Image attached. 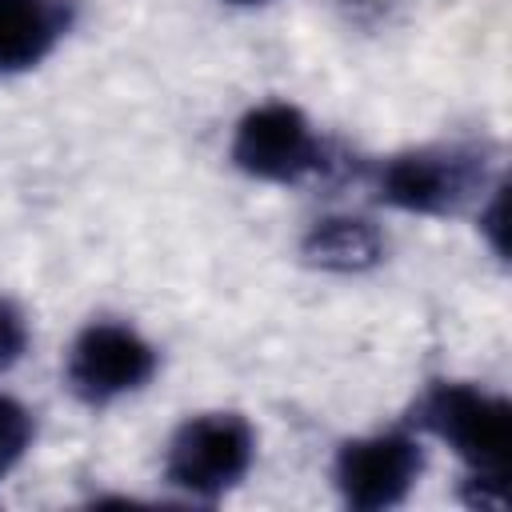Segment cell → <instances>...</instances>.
<instances>
[{
  "label": "cell",
  "mask_w": 512,
  "mask_h": 512,
  "mask_svg": "<svg viewBox=\"0 0 512 512\" xmlns=\"http://www.w3.org/2000/svg\"><path fill=\"white\" fill-rule=\"evenodd\" d=\"M256 460V432L240 412L188 416L164 452V480L192 500H220Z\"/></svg>",
  "instance_id": "1"
},
{
  "label": "cell",
  "mask_w": 512,
  "mask_h": 512,
  "mask_svg": "<svg viewBox=\"0 0 512 512\" xmlns=\"http://www.w3.org/2000/svg\"><path fill=\"white\" fill-rule=\"evenodd\" d=\"M416 424L444 440L472 472H504L512 452V404L480 384L440 380L416 404Z\"/></svg>",
  "instance_id": "2"
},
{
  "label": "cell",
  "mask_w": 512,
  "mask_h": 512,
  "mask_svg": "<svg viewBox=\"0 0 512 512\" xmlns=\"http://www.w3.org/2000/svg\"><path fill=\"white\" fill-rule=\"evenodd\" d=\"M232 164L264 184H296L328 168V148L296 104L268 100L240 116L232 132Z\"/></svg>",
  "instance_id": "3"
},
{
  "label": "cell",
  "mask_w": 512,
  "mask_h": 512,
  "mask_svg": "<svg viewBox=\"0 0 512 512\" xmlns=\"http://www.w3.org/2000/svg\"><path fill=\"white\" fill-rule=\"evenodd\" d=\"M484 188V152L476 148H416L380 164L376 192L384 204L416 216H448Z\"/></svg>",
  "instance_id": "4"
},
{
  "label": "cell",
  "mask_w": 512,
  "mask_h": 512,
  "mask_svg": "<svg viewBox=\"0 0 512 512\" xmlns=\"http://www.w3.org/2000/svg\"><path fill=\"white\" fill-rule=\"evenodd\" d=\"M152 376H156V348L136 328L116 320L88 324L72 340L64 360L68 392L88 408H104L120 396H132Z\"/></svg>",
  "instance_id": "5"
},
{
  "label": "cell",
  "mask_w": 512,
  "mask_h": 512,
  "mask_svg": "<svg viewBox=\"0 0 512 512\" xmlns=\"http://www.w3.org/2000/svg\"><path fill=\"white\" fill-rule=\"evenodd\" d=\"M420 472H424V448L404 428L344 440L332 464L336 492L356 512H384L404 504Z\"/></svg>",
  "instance_id": "6"
},
{
  "label": "cell",
  "mask_w": 512,
  "mask_h": 512,
  "mask_svg": "<svg viewBox=\"0 0 512 512\" xmlns=\"http://www.w3.org/2000/svg\"><path fill=\"white\" fill-rule=\"evenodd\" d=\"M68 24V0H0V76H16L48 60Z\"/></svg>",
  "instance_id": "7"
},
{
  "label": "cell",
  "mask_w": 512,
  "mask_h": 512,
  "mask_svg": "<svg viewBox=\"0 0 512 512\" xmlns=\"http://www.w3.org/2000/svg\"><path fill=\"white\" fill-rule=\"evenodd\" d=\"M300 252L308 264H316L324 272H364V268L380 264L384 240H380L376 224H368L360 216H324L304 232Z\"/></svg>",
  "instance_id": "8"
},
{
  "label": "cell",
  "mask_w": 512,
  "mask_h": 512,
  "mask_svg": "<svg viewBox=\"0 0 512 512\" xmlns=\"http://www.w3.org/2000/svg\"><path fill=\"white\" fill-rule=\"evenodd\" d=\"M32 436H36L32 412L20 400L0 392V480L24 460V452L32 448Z\"/></svg>",
  "instance_id": "9"
},
{
  "label": "cell",
  "mask_w": 512,
  "mask_h": 512,
  "mask_svg": "<svg viewBox=\"0 0 512 512\" xmlns=\"http://www.w3.org/2000/svg\"><path fill=\"white\" fill-rule=\"evenodd\" d=\"M24 348H28V320L8 296H0V372L20 364Z\"/></svg>",
  "instance_id": "10"
},
{
  "label": "cell",
  "mask_w": 512,
  "mask_h": 512,
  "mask_svg": "<svg viewBox=\"0 0 512 512\" xmlns=\"http://www.w3.org/2000/svg\"><path fill=\"white\" fill-rule=\"evenodd\" d=\"M228 4H264V0H228Z\"/></svg>",
  "instance_id": "11"
}]
</instances>
